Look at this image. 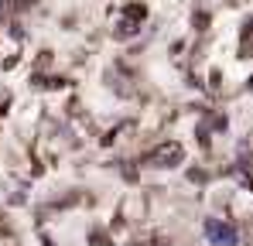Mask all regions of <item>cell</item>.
I'll return each mask as SVG.
<instances>
[{
	"label": "cell",
	"instance_id": "6da1fadb",
	"mask_svg": "<svg viewBox=\"0 0 253 246\" xmlns=\"http://www.w3.org/2000/svg\"><path fill=\"white\" fill-rule=\"evenodd\" d=\"M181 158H185L181 144H174V140H168V144L154 147V151H151V154L144 158V164H147V167H178V164H181Z\"/></svg>",
	"mask_w": 253,
	"mask_h": 246
},
{
	"label": "cell",
	"instance_id": "7a4b0ae2",
	"mask_svg": "<svg viewBox=\"0 0 253 246\" xmlns=\"http://www.w3.org/2000/svg\"><path fill=\"white\" fill-rule=\"evenodd\" d=\"M206 236H209L212 246H236L240 243V233L229 222H222V219H206Z\"/></svg>",
	"mask_w": 253,
	"mask_h": 246
},
{
	"label": "cell",
	"instance_id": "3957f363",
	"mask_svg": "<svg viewBox=\"0 0 253 246\" xmlns=\"http://www.w3.org/2000/svg\"><path fill=\"white\" fill-rule=\"evenodd\" d=\"M124 14L130 17V21H144L147 7H144V3H126V7H124Z\"/></svg>",
	"mask_w": 253,
	"mask_h": 246
}]
</instances>
